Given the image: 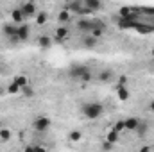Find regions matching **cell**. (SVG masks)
Here are the masks:
<instances>
[{"label": "cell", "mask_w": 154, "mask_h": 152, "mask_svg": "<svg viewBox=\"0 0 154 152\" xmlns=\"http://www.w3.org/2000/svg\"><path fill=\"white\" fill-rule=\"evenodd\" d=\"M20 93H22V95H23V97H25V99H32V97H34V95H36V91H34V90H32V88H31V86H29V84H27V86H23V88H22V91H20Z\"/></svg>", "instance_id": "cell-21"}, {"label": "cell", "mask_w": 154, "mask_h": 152, "mask_svg": "<svg viewBox=\"0 0 154 152\" xmlns=\"http://www.w3.org/2000/svg\"><path fill=\"white\" fill-rule=\"evenodd\" d=\"M5 91L13 95V93H20V91H22V88H20L16 82H13V84H9V88H5Z\"/></svg>", "instance_id": "cell-26"}, {"label": "cell", "mask_w": 154, "mask_h": 152, "mask_svg": "<svg viewBox=\"0 0 154 152\" xmlns=\"http://www.w3.org/2000/svg\"><path fill=\"white\" fill-rule=\"evenodd\" d=\"M140 13L142 14H147V16H154V7H143Z\"/></svg>", "instance_id": "cell-29"}, {"label": "cell", "mask_w": 154, "mask_h": 152, "mask_svg": "<svg viewBox=\"0 0 154 152\" xmlns=\"http://www.w3.org/2000/svg\"><path fill=\"white\" fill-rule=\"evenodd\" d=\"M151 56H152V59H154V47L151 48Z\"/></svg>", "instance_id": "cell-34"}, {"label": "cell", "mask_w": 154, "mask_h": 152, "mask_svg": "<svg viewBox=\"0 0 154 152\" xmlns=\"http://www.w3.org/2000/svg\"><path fill=\"white\" fill-rule=\"evenodd\" d=\"M68 138H70L72 141H79V140L82 138V134H81V131H72V132L68 134Z\"/></svg>", "instance_id": "cell-28"}, {"label": "cell", "mask_w": 154, "mask_h": 152, "mask_svg": "<svg viewBox=\"0 0 154 152\" xmlns=\"http://www.w3.org/2000/svg\"><path fill=\"white\" fill-rule=\"evenodd\" d=\"M77 29H79V31H84V32H90V31L93 29V20H86V18L79 20V22H77Z\"/></svg>", "instance_id": "cell-11"}, {"label": "cell", "mask_w": 154, "mask_h": 152, "mask_svg": "<svg viewBox=\"0 0 154 152\" xmlns=\"http://www.w3.org/2000/svg\"><path fill=\"white\" fill-rule=\"evenodd\" d=\"M57 20H59V23H66V22L70 20V11L65 7V9H63V11L57 14Z\"/></svg>", "instance_id": "cell-20"}, {"label": "cell", "mask_w": 154, "mask_h": 152, "mask_svg": "<svg viewBox=\"0 0 154 152\" xmlns=\"http://www.w3.org/2000/svg\"><path fill=\"white\" fill-rule=\"evenodd\" d=\"M11 140V131L9 129H0V141H9Z\"/></svg>", "instance_id": "cell-25"}, {"label": "cell", "mask_w": 154, "mask_h": 152, "mask_svg": "<svg viewBox=\"0 0 154 152\" xmlns=\"http://www.w3.org/2000/svg\"><path fill=\"white\" fill-rule=\"evenodd\" d=\"M66 9H68L70 13H77V14H88V13H90V9L84 5L82 0H72V2L66 5Z\"/></svg>", "instance_id": "cell-3"}, {"label": "cell", "mask_w": 154, "mask_h": 152, "mask_svg": "<svg viewBox=\"0 0 154 152\" xmlns=\"http://www.w3.org/2000/svg\"><path fill=\"white\" fill-rule=\"evenodd\" d=\"M38 47L39 48H50L52 47V38L47 36V34H41L38 38Z\"/></svg>", "instance_id": "cell-13"}, {"label": "cell", "mask_w": 154, "mask_h": 152, "mask_svg": "<svg viewBox=\"0 0 154 152\" xmlns=\"http://www.w3.org/2000/svg\"><path fill=\"white\" fill-rule=\"evenodd\" d=\"M149 111H151V113L154 114V100L151 102V104H149Z\"/></svg>", "instance_id": "cell-32"}, {"label": "cell", "mask_w": 154, "mask_h": 152, "mask_svg": "<svg viewBox=\"0 0 154 152\" xmlns=\"http://www.w3.org/2000/svg\"><path fill=\"white\" fill-rule=\"evenodd\" d=\"M134 31L136 32H140V34H151V32H154V25H147V23H136L134 25Z\"/></svg>", "instance_id": "cell-12"}, {"label": "cell", "mask_w": 154, "mask_h": 152, "mask_svg": "<svg viewBox=\"0 0 154 152\" xmlns=\"http://www.w3.org/2000/svg\"><path fill=\"white\" fill-rule=\"evenodd\" d=\"M13 82H16L20 88H23V86H27V84H29V79H27L25 75H16L14 79H13Z\"/></svg>", "instance_id": "cell-22"}, {"label": "cell", "mask_w": 154, "mask_h": 152, "mask_svg": "<svg viewBox=\"0 0 154 152\" xmlns=\"http://www.w3.org/2000/svg\"><path fill=\"white\" fill-rule=\"evenodd\" d=\"M82 45H84L86 48H95V47L99 45V38H95V36H91V34H88L86 38L82 39Z\"/></svg>", "instance_id": "cell-14"}, {"label": "cell", "mask_w": 154, "mask_h": 152, "mask_svg": "<svg viewBox=\"0 0 154 152\" xmlns=\"http://www.w3.org/2000/svg\"><path fill=\"white\" fill-rule=\"evenodd\" d=\"M84 5L90 9V13H97L102 9V0H82Z\"/></svg>", "instance_id": "cell-9"}, {"label": "cell", "mask_w": 154, "mask_h": 152, "mask_svg": "<svg viewBox=\"0 0 154 152\" xmlns=\"http://www.w3.org/2000/svg\"><path fill=\"white\" fill-rule=\"evenodd\" d=\"M116 95H118V99H120V100H127V99H129V90H127L125 86H118Z\"/></svg>", "instance_id": "cell-18"}, {"label": "cell", "mask_w": 154, "mask_h": 152, "mask_svg": "<svg viewBox=\"0 0 154 152\" xmlns=\"http://www.w3.org/2000/svg\"><path fill=\"white\" fill-rule=\"evenodd\" d=\"M113 129H115V131H118V132H120V131H124V129H125V123H124V120L116 122V125L113 127Z\"/></svg>", "instance_id": "cell-30"}, {"label": "cell", "mask_w": 154, "mask_h": 152, "mask_svg": "<svg viewBox=\"0 0 154 152\" xmlns=\"http://www.w3.org/2000/svg\"><path fill=\"white\" fill-rule=\"evenodd\" d=\"M50 118L48 116H38V118H34V122H32V129L36 131V132H47L48 129H50Z\"/></svg>", "instance_id": "cell-2"}, {"label": "cell", "mask_w": 154, "mask_h": 152, "mask_svg": "<svg viewBox=\"0 0 154 152\" xmlns=\"http://www.w3.org/2000/svg\"><path fill=\"white\" fill-rule=\"evenodd\" d=\"M11 20H13L14 23H18V25L23 23V22H25V14H23V11H22L20 7H18V9H13V11H11Z\"/></svg>", "instance_id": "cell-10"}, {"label": "cell", "mask_w": 154, "mask_h": 152, "mask_svg": "<svg viewBox=\"0 0 154 152\" xmlns=\"http://www.w3.org/2000/svg\"><path fill=\"white\" fill-rule=\"evenodd\" d=\"M79 81H81V82H91V81H93V74H91L90 70H86V72L81 75V79H79Z\"/></svg>", "instance_id": "cell-27"}, {"label": "cell", "mask_w": 154, "mask_h": 152, "mask_svg": "<svg viewBox=\"0 0 154 152\" xmlns=\"http://www.w3.org/2000/svg\"><path fill=\"white\" fill-rule=\"evenodd\" d=\"M124 123H125V129L127 131H134L136 125L140 123V118H127V120H124Z\"/></svg>", "instance_id": "cell-17"}, {"label": "cell", "mask_w": 154, "mask_h": 152, "mask_svg": "<svg viewBox=\"0 0 154 152\" xmlns=\"http://www.w3.org/2000/svg\"><path fill=\"white\" fill-rule=\"evenodd\" d=\"M147 131H149V125H147V123H143V122L140 120V123L136 125V129H134V132H136L138 136H145V132H147Z\"/></svg>", "instance_id": "cell-19"}, {"label": "cell", "mask_w": 154, "mask_h": 152, "mask_svg": "<svg viewBox=\"0 0 154 152\" xmlns=\"http://www.w3.org/2000/svg\"><path fill=\"white\" fill-rule=\"evenodd\" d=\"M20 9L23 11L25 18H34V16L38 14V7H36L34 2H25L23 5H20Z\"/></svg>", "instance_id": "cell-5"}, {"label": "cell", "mask_w": 154, "mask_h": 152, "mask_svg": "<svg viewBox=\"0 0 154 152\" xmlns=\"http://www.w3.org/2000/svg\"><path fill=\"white\" fill-rule=\"evenodd\" d=\"M29 38H31V27L25 25V23H20L18 31H16V41H25Z\"/></svg>", "instance_id": "cell-6"}, {"label": "cell", "mask_w": 154, "mask_h": 152, "mask_svg": "<svg viewBox=\"0 0 154 152\" xmlns=\"http://www.w3.org/2000/svg\"><path fill=\"white\" fill-rule=\"evenodd\" d=\"M99 81L100 82H111L113 81V70H100V74H99Z\"/></svg>", "instance_id": "cell-15"}, {"label": "cell", "mask_w": 154, "mask_h": 152, "mask_svg": "<svg viewBox=\"0 0 154 152\" xmlns=\"http://www.w3.org/2000/svg\"><path fill=\"white\" fill-rule=\"evenodd\" d=\"M5 93H7V91H5V88H2V86H0V97H2V95H5Z\"/></svg>", "instance_id": "cell-33"}, {"label": "cell", "mask_w": 154, "mask_h": 152, "mask_svg": "<svg viewBox=\"0 0 154 152\" xmlns=\"http://www.w3.org/2000/svg\"><path fill=\"white\" fill-rule=\"evenodd\" d=\"M104 113V106L100 102H88L82 106V114L90 120H97L99 116H102Z\"/></svg>", "instance_id": "cell-1"}, {"label": "cell", "mask_w": 154, "mask_h": 152, "mask_svg": "<svg viewBox=\"0 0 154 152\" xmlns=\"http://www.w3.org/2000/svg\"><path fill=\"white\" fill-rule=\"evenodd\" d=\"M127 84V75H120L118 77V86H125Z\"/></svg>", "instance_id": "cell-31"}, {"label": "cell", "mask_w": 154, "mask_h": 152, "mask_svg": "<svg viewBox=\"0 0 154 152\" xmlns=\"http://www.w3.org/2000/svg\"><path fill=\"white\" fill-rule=\"evenodd\" d=\"M56 38L59 39V41H63V39L68 38V29H66V27H63V23L56 29Z\"/></svg>", "instance_id": "cell-16"}, {"label": "cell", "mask_w": 154, "mask_h": 152, "mask_svg": "<svg viewBox=\"0 0 154 152\" xmlns=\"http://www.w3.org/2000/svg\"><path fill=\"white\" fill-rule=\"evenodd\" d=\"M34 18H36V23H38V25H45V23H47V18H48V14H47L45 11H41V13H38V14L34 16Z\"/></svg>", "instance_id": "cell-23"}, {"label": "cell", "mask_w": 154, "mask_h": 152, "mask_svg": "<svg viewBox=\"0 0 154 152\" xmlns=\"http://www.w3.org/2000/svg\"><path fill=\"white\" fill-rule=\"evenodd\" d=\"M86 70H88V66H84V65H72L70 70H68V75L72 77V79H75V81H79L81 75H82Z\"/></svg>", "instance_id": "cell-7"}, {"label": "cell", "mask_w": 154, "mask_h": 152, "mask_svg": "<svg viewBox=\"0 0 154 152\" xmlns=\"http://www.w3.org/2000/svg\"><path fill=\"white\" fill-rule=\"evenodd\" d=\"M16 31H18V23H14V22L2 25V34H4L5 38L13 39V41H16Z\"/></svg>", "instance_id": "cell-4"}, {"label": "cell", "mask_w": 154, "mask_h": 152, "mask_svg": "<svg viewBox=\"0 0 154 152\" xmlns=\"http://www.w3.org/2000/svg\"><path fill=\"white\" fill-rule=\"evenodd\" d=\"M118 138H120V132L115 131V129H113L111 132H108V136H106V140H108V141H111V143H116V141H118Z\"/></svg>", "instance_id": "cell-24"}, {"label": "cell", "mask_w": 154, "mask_h": 152, "mask_svg": "<svg viewBox=\"0 0 154 152\" xmlns=\"http://www.w3.org/2000/svg\"><path fill=\"white\" fill-rule=\"evenodd\" d=\"M138 13H140V11H136V9H133V7H127V5L120 7V11H118L120 18H134Z\"/></svg>", "instance_id": "cell-8"}]
</instances>
